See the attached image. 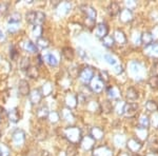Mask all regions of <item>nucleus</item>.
<instances>
[{
  "label": "nucleus",
  "instance_id": "nucleus-16",
  "mask_svg": "<svg viewBox=\"0 0 158 156\" xmlns=\"http://www.w3.org/2000/svg\"><path fill=\"white\" fill-rule=\"evenodd\" d=\"M120 11H121L120 6H119L117 2H112L108 7V13H109L110 16H112V17L118 15L119 13H120Z\"/></svg>",
  "mask_w": 158,
  "mask_h": 156
},
{
  "label": "nucleus",
  "instance_id": "nucleus-5",
  "mask_svg": "<svg viewBox=\"0 0 158 156\" xmlns=\"http://www.w3.org/2000/svg\"><path fill=\"white\" fill-rule=\"evenodd\" d=\"M95 34H96V36H97L98 38H100V39H103L104 37L108 36V34H109L108 24H106V23L97 24V27H96V31H95Z\"/></svg>",
  "mask_w": 158,
  "mask_h": 156
},
{
  "label": "nucleus",
  "instance_id": "nucleus-27",
  "mask_svg": "<svg viewBox=\"0 0 158 156\" xmlns=\"http://www.w3.org/2000/svg\"><path fill=\"white\" fill-rule=\"evenodd\" d=\"M150 126V119L147 115H142L139 119V128H142V129H147Z\"/></svg>",
  "mask_w": 158,
  "mask_h": 156
},
{
  "label": "nucleus",
  "instance_id": "nucleus-11",
  "mask_svg": "<svg viewBox=\"0 0 158 156\" xmlns=\"http://www.w3.org/2000/svg\"><path fill=\"white\" fill-rule=\"evenodd\" d=\"M42 96H43V93L40 89H36V90L32 91V93H31V95H30L31 102H32L33 104L39 103L40 100L42 99Z\"/></svg>",
  "mask_w": 158,
  "mask_h": 156
},
{
  "label": "nucleus",
  "instance_id": "nucleus-42",
  "mask_svg": "<svg viewBox=\"0 0 158 156\" xmlns=\"http://www.w3.org/2000/svg\"><path fill=\"white\" fill-rule=\"evenodd\" d=\"M18 30V23H10L9 24V32L10 33H15Z\"/></svg>",
  "mask_w": 158,
  "mask_h": 156
},
{
  "label": "nucleus",
  "instance_id": "nucleus-14",
  "mask_svg": "<svg viewBox=\"0 0 158 156\" xmlns=\"http://www.w3.org/2000/svg\"><path fill=\"white\" fill-rule=\"evenodd\" d=\"M114 41L119 43V44H126L127 43V37L126 35H124V33L122 32L120 30H117L115 32V34H114Z\"/></svg>",
  "mask_w": 158,
  "mask_h": 156
},
{
  "label": "nucleus",
  "instance_id": "nucleus-29",
  "mask_svg": "<svg viewBox=\"0 0 158 156\" xmlns=\"http://www.w3.org/2000/svg\"><path fill=\"white\" fill-rule=\"evenodd\" d=\"M92 137L94 138V139H100V138H102L103 136V131L100 129V128H94L93 130H92Z\"/></svg>",
  "mask_w": 158,
  "mask_h": 156
},
{
  "label": "nucleus",
  "instance_id": "nucleus-26",
  "mask_svg": "<svg viewBox=\"0 0 158 156\" xmlns=\"http://www.w3.org/2000/svg\"><path fill=\"white\" fill-rule=\"evenodd\" d=\"M102 42H103V45L106 48H113L114 44H115V41H114V38L113 36H110V35H108L106 37H104L102 39Z\"/></svg>",
  "mask_w": 158,
  "mask_h": 156
},
{
  "label": "nucleus",
  "instance_id": "nucleus-37",
  "mask_svg": "<svg viewBox=\"0 0 158 156\" xmlns=\"http://www.w3.org/2000/svg\"><path fill=\"white\" fill-rule=\"evenodd\" d=\"M150 150H151L152 153H155V154H157L158 153V141L156 139H154V141L150 142V145H149Z\"/></svg>",
  "mask_w": 158,
  "mask_h": 156
},
{
  "label": "nucleus",
  "instance_id": "nucleus-44",
  "mask_svg": "<svg viewBox=\"0 0 158 156\" xmlns=\"http://www.w3.org/2000/svg\"><path fill=\"white\" fill-rule=\"evenodd\" d=\"M42 156H51V154L49 152H48V151H43L42 152Z\"/></svg>",
  "mask_w": 158,
  "mask_h": 156
},
{
  "label": "nucleus",
  "instance_id": "nucleus-28",
  "mask_svg": "<svg viewBox=\"0 0 158 156\" xmlns=\"http://www.w3.org/2000/svg\"><path fill=\"white\" fill-rule=\"evenodd\" d=\"M24 48L27 51H29V52L31 53H36L37 52V47H36V44L35 43H33L31 40H27V41H25L24 42Z\"/></svg>",
  "mask_w": 158,
  "mask_h": 156
},
{
  "label": "nucleus",
  "instance_id": "nucleus-34",
  "mask_svg": "<svg viewBox=\"0 0 158 156\" xmlns=\"http://www.w3.org/2000/svg\"><path fill=\"white\" fill-rule=\"evenodd\" d=\"M148 82H149V86H151L152 89L158 90V77H156V76H151Z\"/></svg>",
  "mask_w": 158,
  "mask_h": 156
},
{
  "label": "nucleus",
  "instance_id": "nucleus-6",
  "mask_svg": "<svg viewBox=\"0 0 158 156\" xmlns=\"http://www.w3.org/2000/svg\"><path fill=\"white\" fill-rule=\"evenodd\" d=\"M146 54L150 57H153L155 59L158 60V42H153L150 45L146 47V50H144Z\"/></svg>",
  "mask_w": 158,
  "mask_h": 156
},
{
  "label": "nucleus",
  "instance_id": "nucleus-8",
  "mask_svg": "<svg viewBox=\"0 0 158 156\" xmlns=\"http://www.w3.org/2000/svg\"><path fill=\"white\" fill-rule=\"evenodd\" d=\"M80 10H81V12L85 14L86 18L92 19V20H95L96 19V15H97V13H96V10L94 9L93 6H80Z\"/></svg>",
  "mask_w": 158,
  "mask_h": 156
},
{
  "label": "nucleus",
  "instance_id": "nucleus-25",
  "mask_svg": "<svg viewBox=\"0 0 158 156\" xmlns=\"http://www.w3.org/2000/svg\"><path fill=\"white\" fill-rule=\"evenodd\" d=\"M43 59L45 60V62H48L50 65H52V66H56L58 65V61L53 54H47L44 57H43Z\"/></svg>",
  "mask_w": 158,
  "mask_h": 156
},
{
  "label": "nucleus",
  "instance_id": "nucleus-36",
  "mask_svg": "<svg viewBox=\"0 0 158 156\" xmlns=\"http://www.w3.org/2000/svg\"><path fill=\"white\" fill-rule=\"evenodd\" d=\"M98 78L100 79L101 81H102L103 83L108 82V81L110 80V77H109V74L106 71H100V73H99V76Z\"/></svg>",
  "mask_w": 158,
  "mask_h": 156
},
{
  "label": "nucleus",
  "instance_id": "nucleus-15",
  "mask_svg": "<svg viewBox=\"0 0 158 156\" xmlns=\"http://www.w3.org/2000/svg\"><path fill=\"white\" fill-rule=\"evenodd\" d=\"M18 91L22 96H27L30 93V86L27 83V81L25 80H20L18 84Z\"/></svg>",
  "mask_w": 158,
  "mask_h": 156
},
{
  "label": "nucleus",
  "instance_id": "nucleus-31",
  "mask_svg": "<svg viewBox=\"0 0 158 156\" xmlns=\"http://www.w3.org/2000/svg\"><path fill=\"white\" fill-rule=\"evenodd\" d=\"M21 20V15L19 14V13L15 12L11 14V16H10V19H9V23H18V22Z\"/></svg>",
  "mask_w": 158,
  "mask_h": 156
},
{
  "label": "nucleus",
  "instance_id": "nucleus-1",
  "mask_svg": "<svg viewBox=\"0 0 158 156\" xmlns=\"http://www.w3.org/2000/svg\"><path fill=\"white\" fill-rule=\"evenodd\" d=\"M25 17H27V21L29 23L33 24L34 27H40L45 20V14L40 11L29 12Z\"/></svg>",
  "mask_w": 158,
  "mask_h": 156
},
{
  "label": "nucleus",
  "instance_id": "nucleus-23",
  "mask_svg": "<svg viewBox=\"0 0 158 156\" xmlns=\"http://www.w3.org/2000/svg\"><path fill=\"white\" fill-rule=\"evenodd\" d=\"M106 91H108L110 98H112V99H117L120 96V91L117 88H115V86H110V88L106 89Z\"/></svg>",
  "mask_w": 158,
  "mask_h": 156
},
{
  "label": "nucleus",
  "instance_id": "nucleus-13",
  "mask_svg": "<svg viewBox=\"0 0 158 156\" xmlns=\"http://www.w3.org/2000/svg\"><path fill=\"white\" fill-rule=\"evenodd\" d=\"M13 141L15 142V145H19L24 141V133L21 130H16L13 133Z\"/></svg>",
  "mask_w": 158,
  "mask_h": 156
},
{
  "label": "nucleus",
  "instance_id": "nucleus-24",
  "mask_svg": "<svg viewBox=\"0 0 158 156\" xmlns=\"http://www.w3.org/2000/svg\"><path fill=\"white\" fill-rule=\"evenodd\" d=\"M100 108H101V110H102V112H104V113H111V112L113 111L114 107H113V104H112V102L110 100H106V101H103L102 103H101Z\"/></svg>",
  "mask_w": 158,
  "mask_h": 156
},
{
  "label": "nucleus",
  "instance_id": "nucleus-9",
  "mask_svg": "<svg viewBox=\"0 0 158 156\" xmlns=\"http://www.w3.org/2000/svg\"><path fill=\"white\" fill-rule=\"evenodd\" d=\"M81 147L85 150H91L94 148L95 145V139L91 136V135H88V136L81 138Z\"/></svg>",
  "mask_w": 158,
  "mask_h": 156
},
{
  "label": "nucleus",
  "instance_id": "nucleus-4",
  "mask_svg": "<svg viewBox=\"0 0 158 156\" xmlns=\"http://www.w3.org/2000/svg\"><path fill=\"white\" fill-rule=\"evenodd\" d=\"M138 110V104L135 102H129L123 106V113L127 117H134Z\"/></svg>",
  "mask_w": 158,
  "mask_h": 156
},
{
  "label": "nucleus",
  "instance_id": "nucleus-22",
  "mask_svg": "<svg viewBox=\"0 0 158 156\" xmlns=\"http://www.w3.org/2000/svg\"><path fill=\"white\" fill-rule=\"evenodd\" d=\"M137 98H138V92L134 88H129L127 91V99L130 101H135Z\"/></svg>",
  "mask_w": 158,
  "mask_h": 156
},
{
  "label": "nucleus",
  "instance_id": "nucleus-32",
  "mask_svg": "<svg viewBox=\"0 0 158 156\" xmlns=\"http://www.w3.org/2000/svg\"><path fill=\"white\" fill-rule=\"evenodd\" d=\"M38 75H39V73H38V69L36 66H30L29 70H27V76H29L30 78H37Z\"/></svg>",
  "mask_w": 158,
  "mask_h": 156
},
{
  "label": "nucleus",
  "instance_id": "nucleus-30",
  "mask_svg": "<svg viewBox=\"0 0 158 156\" xmlns=\"http://www.w3.org/2000/svg\"><path fill=\"white\" fill-rule=\"evenodd\" d=\"M37 117H39V118H47L48 116H49V110H48L47 107H41L40 109H38V111H37Z\"/></svg>",
  "mask_w": 158,
  "mask_h": 156
},
{
  "label": "nucleus",
  "instance_id": "nucleus-40",
  "mask_svg": "<svg viewBox=\"0 0 158 156\" xmlns=\"http://www.w3.org/2000/svg\"><path fill=\"white\" fill-rule=\"evenodd\" d=\"M10 54H11V57L13 60H16L17 56H18V51L16 50V48H15L14 45L11 47V52H10Z\"/></svg>",
  "mask_w": 158,
  "mask_h": 156
},
{
  "label": "nucleus",
  "instance_id": "nucleus-46",
  "mask_svg": "<svg viewBox=\"0 0 158 156\" xmlns=\"http://www.w3.org/2000/svg\"><path fill=\"white\" fill-rule=\"evenodd\" d=\"M133 156H144V155H141V154H138V153H135Z\"/></svg>",
  "mask_w": 158,
  "mask_h": 156
},
{
  "label": "nucleus",
  "instance_id": "nucleus-47",
  "mask_svg": "<svg viewBox=\"0 0 158 156\" xmlns=\"http://www.w3.org/2000/svg\"><path fill=\"white\" fill-rule=\"evenodd\" d=\"M1 35H2V33H1V31H0V39H1Z\"/></svg>",
  "mask_w": 158,
  "mask_h": 156
},
{
  "label": "nucleus",
  "instance_id": "nucleus-18",
  "mask_svg": "<svg viewBox=\"0 0 158 156\" xmlns=\"http://www.w3.org/2000/svg\"><path fill=\"white\" fill-rule=\"evenodd\" d=\"M132 18H133V15L129 9H124L120 11V20L122 22H129L131 21Z\"/></svg>",
  "mask_w": 158,
  "mask_h": 156
},
{
  "label": "nucleus",
  "instance_id": "nucleus-39",
  "mask_svg": "<svg viewBox=\"0 0 158 156\" xmlns=\"http://www.w3.org/2000/svg\"><path fill=\"white\" fill-rule=\"evenodd\" d=\"M151 75L158 77V61H155V62L153 63L152 69H151Z\"/></svg>",
  "mask_w": 158,
  "mask_h": 156
},
{
  "label": "nucleus",
  "instance_id": "nucleus-2",
  "mask_svg": "<svg viewBox=\"0 0 158 156\" xmlns=\"http://www.w3.org/2000/svg\"><path fill=\"white\" fill-rule=\"evenodd\" d=\"M65 138L71 142V145H77L81 141V131L76 127L68 128L64 131Z\"/></svg>",
  "mask_w": 158,
  "mask_h": 156
},
{
  "label": "nucleus",
  "instance_id": "nucleus-7",
  "mask_svg": "<svg viewBox=\"0 0 158 156\" xmlns=\"http://www.w3.org/2000/svg\"><path fill=\"white\" fill-rule=\"evenodd\" d=\"M104 89V83L100 80L98 77H95L92 79L91 83V90L95 93H101Z\"/></svg>",
  "mask_w": 158,
  "mask_h": 156
},
{
  "label": "nucleus",
  "instance_id": "nucleus-12",
  "mask_svg": "<svg viewBox=\"0 0 158 156\" xmlns=\"http://www.w3.org/2000/svg\"><path fill=\"white\" fill-rule=\"evenodd\" d=\"M94 156H113V151L108 147H98L94 150Z\"/></svg>",
  "mask_w": 158,
  "mask_h": 156
},
{
  "label": "nucleus",
  "instance_id": "nucleus-33",
  "mask_svg": "<svg viewBox=\"0 0 158 156\" xmlns=\"http://www.w3.org/2000/svg\"><path fill=\"white\" fill-rule=\"evenodd\" d=\"M30 65H31V61H30V58L29 57H23L21 60V62H20V68H21V70H29L30 68Z\"/></svg>",
  "mask_w": 158,
  "mask_h": 156
},
{
  "label": "nucleus",
  "instance_id": "nucleus-38",
  "mask_svg": "<svg viewBox=\"0 0 158 156\" xmlns=\"http://www.w3.org/2000/svg\"><path fill=\"white\" fill-rule=\"evenodd\" d=\"M0 155H1V156H11L9 148L6 147L4 145H0Z\"/></svg>",
  "mask_w": 158,
  "mask_h": 156
},
{
  "label": "nucleus",
  "instance_id": "nucleus-10",
  "mask_svg": "<svg viewBox=\"0 0 158 156\" xmlns=\"http://www.w3.org/2000/svg\"><path fill=\"white\" fill-rule=\"evenodd\" d=\"M128 148L131 152L137 153L142 148V145L139 141V139H137V138H131L128 141Z\"/></svg>",
  "mask_w": 158,
  "mask_h": 156
},
{
  "label": "nucleus",
  "instance_id": "nucleus-45",
  "mask_svg": "<svg viewBox=\"0 0 158 156\" xmlns=\"http://www.w3.org/2000/svg\"><path fill=\"white\" fill-rule=\"evenodd\" d=\"M38 63H39V65L42 63V57L40 55H38Z\"/></svg>",
  "mask_w": 158,
  "mask_h": 156
},
{
  "label": "nucleus",
  "instance_id": "nucleus-3",
  "mask_svg": "<svg viewBox=\"0 0 158 156\" xmlns=\"http://www.w3.org/2000/svg\"><path fill=\"white\" fill-rule=\"evenodd\" d=\"M94 73H95V71H94L93 68H91V66H85V68H83L82 70L80 71V73H79V79H80L83 83L86 84V83L91 82L92 79L94 78Z\"/></svg>",
  "mask_w": 158,
  "mask_h": 156
},
{
  "label": "nucleus",
  "instance_id": "nucleus-17",
  "mask_svg": "<svg viewBox=\"0 0 158 156\" xmlns=\"http://www.w3.org/2000/svg\"><path fill=\"white\" fill-rule=\"evenodd\" d=\"M7 118H9L10 121H12V122H17V121H19V118H20V116H19V111H18V109H12V110H10L9 112H7Z\"/></svg>",
  "mask_w": 158,
  "mask_h": 156
},
{
  "label": "nucleus",
  "instance_id": "nucleus-43",
  "mask_svg": "<svg viewBox=\"0 0 158 156\" xmlns=\"http://www.w3.org/2000/svg\"><path fill=\"white\" fill-rule=\"evenodd\" d=\"M104 58H106V59L108 60V62L110 63V65H116V60H115V58L112 57L111 55H106V56H104Z\"/></svg>",
  "mask_w": 158,
  "mask_h": 156
},
{
  "label": "nucleus",
  "instance_id": "nucleus-19",
  "mask_svg": "<svg viewBox=\"0 0 158 156\" xmlns=\"http://www.w3.org/2000/svg\"><path fill=\"white\" fill-rule=\"evenodd\" d=\"M141 42L143 43L146 47L153 43V35L151 32H144L141 35Z\"/></svg>",
  "mask_w": 158,
  "mask_h": 156
},
{
  "label": "nucleus",
  "instance_id": "nucleus-41",
  "mask_svg": "<svg viewBox=\"0 0 158 156\" xmlns=\"http://www.w3.org/2000/svg\"><path fill=\"white\" fill-rule=\"evenodd\" d=\"M45 136H47V132H45L44 130H39V131L37 132V134H36L37 139H39V140L44 139Z\"/></svg>",
  "mask_w": 158,
  "mask_h": 156
},
{
  "label": "nucleus",
  "instance_id": "nucleus-20",
  "mask_svg": "<svg viewBox=\"0 0 158 156\" xmlns=\"http://www.w3.org/2000/svg\"><path fill=\"white\" fill-rule=\"evenodd\" d=\"M146 110L150 113H156L158 111V102L156 100H149L146 103Z\"/></svg>",
  "mask_w": 158,
  "mask_h": 156
},
{
  "label": "nucleus",
  "instance_id": "nucleus-48",
  "mask_svg": "<svg viewBox=\"0 0 158 156\" xmlns=\"http://www.w3.org/2000/svg\"><path fill=\"white\" fill-rule=\"evenodd\" d=\"M0 156H1V155H0Z\"/></svg>",
  "mask_w": 158,
  "mask_h": 156
},
{
  "label": "nucleus",
  "instance_id": "nucleus-21",
  "mask_svg": "<svg viewBox=\"0 0 158 156\" xmlns=\"http://www.w3.org/2000/svg\"><path fill=\"white\" fill-rule=\"evenodd\" d=\"M62 56L65 58L67 60H73L74 58V50L70 47H65L62 48Z\"/></svg>",
  "mask_w": 158,
  "mask_h": 156
},
{
  "label": "nucleus",
  "instance_id": "nucleus-35",
  "mask_svg": "<svg viewBox=\"0 0 158 156\" xmlns=\"http://www.w3.org/2000/svg\"><path fill=\"white\" fill-rule=\"evenodd\" d=\"M37 44L39 45L40 48H48L50 45V41L44 37H39L37 39Z\"/></svg>",
  "mask_w": 158,
  "mask_h": 156
}]
</instances>
